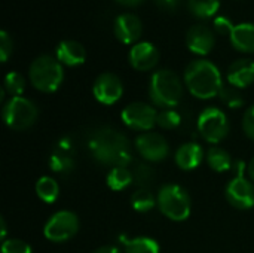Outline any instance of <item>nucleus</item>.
<instances>
[{
  "mask_svg": "<svg viewBox=\"0 0 254 253\" xmlns=\"http://www.w3.org/2000/svg\"><path fill=\"white\" fill-rule=\"evenodd\" d=\"M116 1H119V3L124 4V6H137V4H140L143 0H116Z\"/></svg>",
  "mask_w": 254,
  "mask_h": 253,
  "instance_id": "nucleus-38",
  "label": "nucleus"
},
{
  "mask_svg": "<svg viewBox=\"0 0 254 253\" xmlns=\"http://www.w3.org/2000/svg\"><path fill=\"white\" fill-rule=\"evenodd\" d=\"M0 227H1V240L6 242V222L3 218L0 219Z\"/></svg>",
  "mask_w": 254,
  "mask_h": 253,
  "instance_id": "nucleus-40",
  "label": "nucleus"
},
{
  "mask_svg": "<svg viewBox=\"0 0 254 253\" xmlns=\"http://www.w3.org/2000/svg\"><path fill=\"white\" fill-rule=\"evenodd\" d=\"M131 204L137 212H149L155 207V197L149 189H138L131 197Z\"/></svg>",
  "mask_w": 254,
  "mask_h": 253,
  "instance_id": "nucleus-26",
  "label": "nucleus"
},
{
  "mask_svg": "<svg viewBox=\"0 0 254 253\" xmlns=\"http://www.w3.org/2000/svg\"><path fill=\"white\" fill-rule=\"evenodd\" d=\"M247 173L250 174V179L254 180V157L252 158V161L249 163V166H247Z\"/></svg>",
  "mask_w": 254,
  "mask_h": 253,
  "instance_id": "nucleus-39",
  "label": "nucleus"
},
{
  "mask_svg": "<svg viewBox=\"0 0 254 253\" xmlns=\"http://www.w3.org/2000/svg\"><path fill=\"white\" fill-rule=\"evenodd\" d=\"M86 51L76 40H63L57 46V60L65 66H79L85 63Z\"/></svg>",
  "mask_w": 254,
  "mask_h": 253,
  "instance_id": "nucleus-17",
  "label": "nucleus"
},
{
  "mask_svg": "<svg viewBox=\"0 0 254 253\" xmlns=\"http://www.w3.org/2000/svg\"><path fill=\"white\" fill-rule=\"evenodd\" d=\"M204 158V151L198 143H185L176 152V163L183 170L196 169Z\"/></svg>",
  "mask_w": 254,
  "mask_h": 253,
  "instance_id": "nucleus-18",
  "label": "nucleus"
},
{
  "mask_svg": "<svg viewBox=\"0 0 254 253\" xmlns=\"http://www.w3.org/2000/svg\"><path fill=\"white\" fill-rule=\"evenodd\" d=\"M49 167L52 171H55L57 174L61 176H67L71 174L76 163H74V154L70 152H63V151H54V154L49 158Z\"/></svg>",
  "mask_w": 254,
  "mask_h": 253,
  "instance_id": "nucleus-20",
  "label": "nucleus"
},
{
  "mask_svg": "<svg viewBox=\"0 0 254 253\" xmlns=\"http://www.w3.org/2000/svg\"><path fill=\"white\" fill-rule=\"evenodd\" d=\"M141 21L134 13H121L115 21V34L122 43H134L141 36Z\"/></svg>",
  "mask_w": 254,
  "mask_h": 253,
  "instance_id": "nucleus-15",
  "label": "nucleus"
},
{
  "mask_svg": "<svg viewBox=\"0 0 254 253\" xmlns=\"http://www.w3.org/2000/svg\"><path fill=\"white\" fill-rule=\"evenodd\" d=\"M228 81L235 88H246L254 82V61L241 58L231 64L228 70Z\"/></svg>",
  "mask_w": 254,
  "mask_h": 253,
  "instance_id": "nucleus-16",
  "label": "nucleus"
},
{
  "mask_svg": "<svg viewBox=\"0 0 254 253\" xmlns=\"http://www.w3.org/2000/svg\"><path fill=\"white\" fill-rule=\"evenodd\" d=\"M94 97L101 103V104H115L124 92V85L122 81L113 75V73H101L95 82H94V88H92Z\"/></svg>",
  "mask_w": 254,
  "mask_h": 253,
  "instance_id": "nucleus-10",
  "label": "nucleus"
},
{
  "mask_svg": "<svg viewBox=\"0 0 254 253\" xmlns=\"http://www.w3.org/2000/svg\"><path fill=\"white\" fill-rule=\"evenodd\" d=\"M246 169H247V166L244 164V161H235L232 164V171H234L235 177H244Z\"/></svg>",
  "mask_w": 254,
  "mask_h": 253,
  "instance_id": "nucleus-36",
  "label": "nucleus"
},
{
  "mask_svg": "<svg viewBox=\"0 0 254 253\" xmlns=\"http://www.w3.org/2000/svg\"><path fill=\"white\" fill-rule=\"evenodd\" d=\"M88 148L95 161L103 166L127 167L132 160V151L128 139L112 127L97 128L88 140Z\"/></svg>",
  "mask_w": 254,
  "mask_h": 253,
  "instance_id": "nucleus-1",
  "label": "nucleus"
},
{
  "mask_svg": "<svg viewBox=\"0 0 254 253\" xmlns=\"http://www.w3.org/2000/svg\"><path fill=\"white\" fill-rule=\"evenodd\" d=\"M135 148L140 155L152 163L162 161L168 155V143L158 133H143L135 139Z\"/></svg>",
  "mask_w": 254,
  "mask_h": 253,
  "instance_id": "nucleus-11",
  "label": "nucleus"
},
{
  "mask_svg": "<svg viewBox=\"0 0 254 253\" xmlns=\"http://www.w3.org/2000/svg\"><path fill=\"white\" fill-rule=\"evenodd\" d=\"M207 163L208 166L214 170V171H219V173H223V171H228L232 169V158L231 155L222 149V148H211L207 154Z\"/></svg>",
  "mask_w": 254,
  "mask_h": 253,
  "instance_id": "nucleus-22",
  "label": "nucleus"
},
{
  "mask_svg": "<svg viewBox=\"0 0 254 253\" xmlns=\"http://www.w3.org/2000/svg\"><path fill=\"white\" fill-rule=\"evenodd\" d=\"M219 97L231 109H238V107H241L244 104V98H243L240 89L235 88V86H232L231 84L222 86V89L219 92Z\"/></svg>",
  "mask_w": 254,
  "mask_h": 253,
  "instance_id": "nucleus-28",
  "label": "nucleus"
},
{
  "mask_svg": "<svg viewBox=\"0 0 254 253\" xmlns=\"http://www.w3.org/2000/svg\"><path fill=\"white\" fill-rule=\"evenodd\" d=\"M12 48H13L12 39L9 37V34H7L4 30H1V31H0V58H1L3 63H4V61L9 58V55L12 54Z\"/></svg>",
  "mask_w": 254,
  "mask_h": 253,
  "instance_id": "nucleus-32",
  "label": "nucleus"
},
{
  "mask_svg": "<svg viewBox=\"0 0 254 253\" xmlns=\"http://www.w3.org/2000/svg\"><path fill=\"white\" fill-rule=\"evenodd\" d=\"M155 3L158 4L159 9H162L165 12H174L180 3V0H155Z\"/></svg>",
  "mask_w": 254,
  "mask_h": 253,
  "instance_id": "nucleus-35",
  "label": "nucleus"
},
{
  "mask_svg": "<svg viewBox=\"0 0 254 253\" xmlns=\"http://www.w3.org/2000/svg\"><path fill=\"white\" fill-rule=\"evenodd\" d=\"M196 128L205 142L217 145L228 136L229 122L225 112L217 107H207L198 116Z\"/></svg>",
  "mask_w": 254,
  "mask_h": 253,
  "instance_id": "nucleus-7",
  "label": "nucleus"
},
{
  "mask_svg": "<svg viewBox=\"0 0 254 253\" xmlns=\"http://www.w3.org/2000/svg\"><path fill=\"white\" fill-rule=\"evenodd\" d=\"M226 200L240 210L254 206V186L246 177H234L226 186Z\"/></svg>",
  "mask_w": 254,
  "mask_h": 253,
  "instance_id": "nucleus-12",
  "label": "nucleus"
},
{
  "mask_svg": "<svg viewBox=\"0 0 254 253\" xmlns=\"http://www.w3.org/2000/svg\"><path fill=\"white\" fill-rule=\"evenodd\" d=\"M125 253H159V245L150 237H135L124 242Z\"/></svg>",
  "mask_w": 254,
  "mask_h": 253,
  "instance_id": "nucleus-24",
  "label": "nucleus"
},
{
  "mask_svg": "<svg viewBox=\"0 0 254 253\" xmlns=\"http://www.w3.org/2000/svg\"><path fill=\"white\" fill-rule=\"evenodd\" d=\"M79 230L77 216L73 212L61 210L51 216L43 228V234L54 243H63L71 239Z\"/></svg>",
  "mask_w": 254,
  "mask_h": 253,
  "instance_id": "nucleus-8",
  "label": "nucleus"
},
{
  "mask_svg": "<svg viewBox=\"0 0 254 253\" xmlns=\"http://www.w3.org/2000/svg\"><path fill=\"white\" fill-rule=\"evenodd\" d=\"M243 128L244 133L247 134V137L253 139L254 140V104L246 110L244 118H243Z\"/></svg>",
  "mask_w": 254,
  "mask_h": 253,
  "instance_id": "nucleus-34",
  "label": "nucleus"
},
{
  "mask_svg": "<svg viewBox=\"0 0 254 253\" xmlns=\"http://www.w3.org/2000/svg\"><path fill=\"white\" fill-rule=\"evenodd\" d=\"M122 121L132 130L149 131L155 127V124H158V113L150 104L135 101L122 110Z\"/></svg>",
  "mask_w": 254,
  "mask_h": 253,
  "instance_id": "nucleus-9",
  "label": "nucleus"
},
{
  "mask_svg": "<svg viewBox=\"0 0 254 253\" xmlns=\"http://www.w3.org/2000/svg\"><path fill=\"white\" fill-rule=\"evenodd\" d=\"M156 203L162 215H165L171 221L182 222L186 221L190 215V197L186 189L179 185L171 183L162 186L158 194Z\"/></svg>",
  "mask_w": 254,
  "mask_h": 253,
  "instance_id": "nucleus-5",
  "label": "nucleus"
},
{
  "mask_svg": "<svg viewBox=\"0 0 254 253\" xmlns=\"http://www.w3.org/2000/svg\"><path fill=\"white\" fill-rule=\"evenodd\" d=\"M159 61V52L150 42H138L129 51V63L135 70H152Z\"/></svg>",
  "mask_w": 254,
  "mask_h": 253,
  "instance_id": "nucleus-14",
  "label": "nucleus"
},
{
  "mask_svg": "<svg viewBox=\"0 0 254 253\" xmlns=\"http://www.w3.org/2000/svg\"><path fill=\"white\" fill-rule=\"evenodd\" d=\"M3 121L12 130H27L37 119V107L24 97H12L3 106Z\"/></svg>",
  "mask_w": 254,
  "mask_h": 253,
  "instance_id": "nucleus-6",
  "label": "nucleus"
},
{
  "mask_svg": "<svg viewBox=\"0 0 254 253\" xmlns=\"http://www.w3.org/2000/svg\"><path fill=\"white\" fill-rule=\"evenodd\" d=\"M94 253H121L118 248H113V246H103L100 249H97Z\"/></svg>",
  "mask_w": 254,
  "mask_h": 253,
  "instance_id": "nucleus-37",
  "label": "nucleus"
},
{
  "mask_svg": "<svg viewBox=\"0 0 254 253\" xmlns=\"http://www.w3.org/2000/svg\"><path fill=\"white\" fill-rule=\"evenodd\" d=\"M1 253H31V248L22 240L10 239V240L3 242Z\"/></svg>",
  "mask_w": 254,
  "mask_h": 253,
  "instance_id": "nucleus-31",
  "label": "nucleus"
},
{
  "mask_svg": "<svg viewBox=\"0 0 254 253\" xmlns=\"http://www.w3.org/2000/svg\"><path fill=\"white\" fill-rule=\"evenodd\" d=\"M36 194L45 203H54L60 195V185L55 179L43 176L36 182Z\"/></svg>",
  "mask_w": 254,
  "mask_h": 253,
  "instance_id": "nucleus-21",
  "label": "nucleus"
},
{
  "mask_svg": "<svg viewBox=\"0 0 254 253\" xmlns=\"http://www.w3.org/2000/svg\"><path fill=\"white\" fill-rule=\"evenodd\" d=\"M189 10L198 18H211L220 6V0H188Z\"/></svg>",
  "mask_w": 254,
  "mask_h": 253,
  "instance_id": "nucleus-25",
  "label": "nucleus"
},
{
  "mask_svg": "<svg viewBox=\"0 0 254 253\" xmlns=\"http://www.w3.org/2000/svg\"><path fill=\"white\" fill-rule=\"evenodd\" d=\"M149 95L158 107L170 109L177 106L183 95V85L177 73L167 69L155 72L150 79Z\"/></svg>",
  "mask_w": 254,
  "mask_h": 253,
  "instance_id": "nucleus-3",
  "label": "nucleus"
},
{
  "mask_svg": "<svg viewBox=\"0 0 254 253\" xmlns=\"http://www.w3.org/2000/svg\"><path fill=\"white\" fill-rule=\"evenodd\" d=\"M229 37L235 49L241 52H254V24L243 22L235 25Z\"/></svg>",
  "mask_w": 254,
  "mask_h": 253,
  "instance_id": "nucleus-19",
  "label": "nucleus"
},
{
  "mask_svg": "<svg viewBox=\"0 0 254 253\" xmlns=\"http://www.w3.org/2000/svg\"><path fill=\"white\" fill-rule=\"evenodd\" d=\"M183 121H185L183 115L177 110L165 109L164 112L158 113V125L165 130H176L183 124Z\"/></svg>",
  "mask_w": 254,
  "mask_h": 253,
  "instance_id": "nucleus-30",
  "label": "nucleus"
},
{
  "mask_svg": "<svg viewBox=\"0 0 254 253\" xmlns=\"http://www.w3.org/2000/svg\"><path fill=\"white\" fill-rule=\"evenodd\" d=\"M185 84L192 95L208 100L217 95L223 86L222 73L208 60H195L185 70Z\"/></svg>",
  "mask_w": 254,
  "mask_h": 253,
  "instance_id": "nucleus-2",
  "label": "nucleus"
},
{
  "mask_svg": "<svg viewBox=\"0 0 254 253\" xmlns=\"http://www.w3.org/2000/svg\"><path fill=\"white\" fill-rule=\"evenodd\" d=\"M155 176H156V173L149 164H138L135 167V170L132 171L134 183L137 186H140L141 189H147L153 183Z\"/></svg>",
  "mask_w": 254,
  "mask_h": 253,
  "instance_id": "nucleus-27",
  "label": "nucleus"
},
{
  "mask_svg": "<svg viewBox=\"0 0 254 253\" xmlns=\"http://www.w3.org/2000/svg\"><path fill=\"white\" fill-rule=\"evenodd\" d=\"M214 34L211 28L204 24H195L188 30L186 34V45L188 48L198 55H207L214 48Z\"/></svg>",
  "mask_w": 254,
  "mask_h": 253,
  "instance_id": "nucleus-13",
  "label": "nucleus"
},
{
  "mask_svg": "<svg viewBox=\"0 0 254 253\" xmlns=\"http://www.w3.org/2000/svg\"><path fill=\"white\" fill-rule=\"evenodd\" d=\"M25 89V79L18 72H9L4 78V91L12 97H21Z\"/></svg>",
  "mask_w": 254,
  "mask_h": 253,
  "instance_id": "nucleus-29",
  "label": "nucleus"
},
{
  "mask_svg": "<svg viewBox=\"0 0 254 253\" xmlns=\"http://www.w3.org/2000/svg\"><path fill=\"white\" fill-rule=\"evenodd\" d=\"M214 28L220 34H229L231 36V33L234 31L235 25L232 24V21L228 16H217L214 19Z\"/></svg>",
  "mask_w": 254,
  "mask_h": 253,
  "instance_id": "nucleus-33",
  "label": "nucleus"
},
{
  "mask_svg": "<svg viewBox=\"0 0 254 253\" xmlns=\"http://www.w3.org/2000/svg\"><path fill=\"white\" fill-rule=\"evenodd\" d=\"M28 75L33 86L42 92L57 91L64 78L61 63L51 55H40L33 60Z\"/></svg>",
  "mask_w": 254,
  "mask_h": 253,
  "instance_id": "nucleus-4",
  "label": "nucleus"
},
{
  "mask_svg": "<svg viewBox=\"0 0 254 253\" xmlns=\"http://www.w3.org/2000/svg\"><path fill=\"white\" fill-rule=\"evenodd\" d=\"M132 173L127 167H115L107 174V185L113 191H122L132 183Z\"/></svg>",
  "mask_w": 254,
  "mask_h": 253,
  "instance_id": "nucleus-23",
  "label": "nucleus"
}]
</instances>
